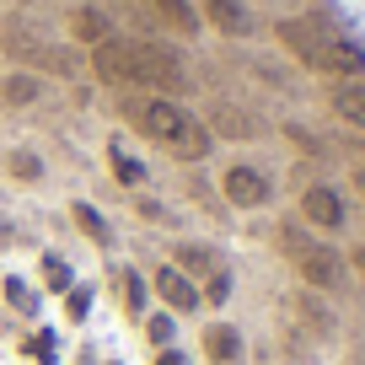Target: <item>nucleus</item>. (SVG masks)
<instances>
[{"label":"nucleus","mask_w":365,"mask_h":365,"mask_svg":"<svg viewBox=\"0 0 365 365\" xmlns=\"http://www.w3.org/2000/svg\"><path fill=\"white\" fill-rule=\"evenodd\" d=\"M156 365H188V354L182 349H156Z\"/></svg>","instance_id":"b1692460"},{"label":"nucleus","mask_w":365,"mask_h":365,"mask_svg":"<svg viewBox=\"0 0 365 365\" xmlns=\"http://www.w3.org/2000/svg\"><path fill=\"white\" fill-rule=\"evenodd\" d=\"M86 76L108 91H156L182 97L188 91V54L172 38H140V33H108L97 48H86Z\"/></svg>","instance_id":"f257e3e1"},{"label":"nucleus","mask_w":365,"mask_h":365,"mask_svg":"<svg viewBox=\"0 0 365 365\" xmlns=\"http://www.w3.org/2000/svg\"><path fill=\"white\" fill-rule=\"evenodd\" d=\"M70 215H76V226L86 231V237L97 242V247H108V242H113V226H108V220L86 205V199H70Z\"/></svg>","instance_id":"f3484780"},{"label":"nucleus","mask_w":365,"mask_h":365,"mask_svg":"<svg viewBox=\"0 0 365 365\" xmlns=\"http://www.w3.org/2000/svg\"><path fill=\"white\" fill-rule=\"evenodd\" d=\"M81 0H6V11H43V16H65Z\"/></svg>","instance_id":"412c9836"},{"label":"nucleus","mask_w":365,"mask_h":365,"mask_svg":"<svg viewBox=\"0 0 365 365\" xmlns=\"http://www.w3.org/2000/svg\"><path fill=\"white\" fill-rule=\"evenodd\" d=\"M301 215H307L317 231H339L349 210H344V194L333 188V182H312L307 194H301Z\"/></svg>","instance_id":"9b49d317"},{"label":"nucleus","mask_w":365,"mask_h":365,"mask_svg":"<svg viewBox=\"0 0 365 365\" xmlns=\"http://www.w3.org/2000/svg\"><path fill=\"white\" fill-rule=\"evenodd\" d=\"M113 365H118V360H113Z\"/></svg>","instance_id":"bb28decb"},{"label":"nucleus","mask_w":365,"mask_h":365,"mask_svg":"<svg viewBox=\"0 0 365 365\" xmlns=\"http://www.w3.org/2000/svg\"><path fill=\"white\" fill-rule=\"evenodd\" d=\"M172 333H178L172 312H150V317H145V344H150V349H172Z\"/></svg>","instance_id":"aec40b11"},{"label":"nucleus","mask_w":365,"mask_h":365,"mask_svg":"<svg viewBox=\"0 0 365 365\" xmlns=\"http://www.w3.org/2000/svg\"><path fill=\"white\" fill-rule=\"evenodd\" d=\"M360 188H365V172H360Z\"/></svg>","instance_id":"a878e982"},{"label":"nucleus","mask_w":365,"mask_h":365,"mask_svg":"<svg viewBox=\"0 0 365 365\" xmlns=\"http://www.w3.org/2000/svg\"><path fill=\"white\" fill-rule=\"evenodd\" d=\"M0 167L11 172L16 182H43V156L33 145H6L0 150Z\"/></svg>","instance_id":"2eb2a0df"},{"label":"nucleus","mask_w":365,"mask_h":365,"mask_svg":"<svg viewBox=\"0 0 365 365\" xmlns=\"http://www.w3.org/2000/svg\"><path fill=\"white\" fill-rule=\"evenodd\" d=\"M328 103H333V113H339L349 129H365V81H339Z\"/></svg>","instance_id":"4468645a"},{"label":"nucleus","mask_w":365,"mask_h":365,"mask_svg":"<svg viewBox=\"0 0 365 365\" xmlns=\"http://www.w3.org/2000/svg\"><path fill=\"white\" fill-rule=\"evenodd\" d=\"M354 269L365 274V242H360V247H354Z\"/></svg>","instance_id":"393cba45"},{"label":"nucleus","mask_w":365,"mask_h":365,"mask_svg":"<svg viewBox=\"0 0 365 365\" xmlns=\"http://www.w3.org/2000/svg\"><path fill=\"white\" fill-rule=\"evenodd\" d=\"M113 113L129 135H140L145 145H156L172 161H205L215 150V135L205 129V118L182 97H156V91H113Z\"/></svg>","instance_id":"7ed1b4c3"},{"label":"nucleus","mask_w":365,"mask_h":365,"mask_svg":"<svg viewBox=\"0 0 365 365\" xmlns=\"http://www.w3.org/2000/svg\"><path fill=\"white\" fill-rule=\"evenodd\" d=\"M0 65L11 70H33L48 76L59 86L86 76V48L65 33L59 16L43 11H0Z\"/></svg>","instance_id":"f03ea898"},{"label":"nucleus","mask_w":365,"mask_h":365,"mask_svg":"<svg viewBox=\"0 0 365 365\" xmlns=\"http://www.w3.org/2000/svg\"><path fill=\"white\" fill-rule=\"evenodd\" d=\"M38 269H43V285L54 290V296H70V290H76V269H70L59 252H43V263H38Z\"/></svg>","instance_id":"a211bd4d"},{"label":"nucleus","mask_w":365,"mask_h":365,"mask_svg":"<svg viewBox=\"0 0 365 365\" xmlns=\"http://www.w3.org/2000/svg\"><path fill=\"white\" fill-rule=\"evenodd\" d=\"M113 16L118 33H140V38H194L199 33V11L194 0H97Z\"/></svg>","instance_id":"39448f33"},{"label":"nucleus","mask_w":365,"mask_h":365,"mask_svg":"<svg viewBox=\"0 0 365 365\" xmlns=\"http://www.w3.org/2000/svg\"><path fill=\"white\" fill-rule=\"evenodd\" d=\"M108 172H113V178L124 182V188H140V182H145V167H140V161L129 156V150L118 145V140H108Z\"/></svg>","instance_id":"dca6fc26"},{"label":"nucleus","mask_w":365,"mask_h":365,"mask_svg":"<svg viewBox=\"0 0 365 365\" xmlns=\"http://www.w3.org/2000/svg\"><path fill=\"white\" fill-rule=\"evenodd\" d=\"M118 296H124V312L129 317H140V312H145V279H140V269H118Z\"/></svg>","instance_id":"6ab92c4d"},{"label":"nucleus","mask_w":365,"mask_h":365,"mask_svg":"<svg viewBox=\"0 0 365 365\" xmlns=\"http://www.w3.org/2000/svg\"><path fill=\"white\" fill-rule=\"evenodd\" d=\"M6 301H11L16 312H27V317L38 312V296L27 290V279H22V274H11V279H6Z\"/></svg>","instance_id":"4be33fe9"},{"label":"nucleus","mask_w":365,"mask_h":365,"mask_svg":"<svg viewBox=\"0 0 365 365\" xmlns=\"http://www.w3.org/2000/svg\"><path fill=\"white\" fill-rule=\"evenodd\" d=\"M150 290L167 301V312H199V307H205L199 285H194L182 269H172V263H156V274H150Z\"/></svg>","instance_id":"9d476101"},{"label":"nucleus","mask_w":365,"mask_h":365,"mask_svg":"<svg viewBox=\"0 0 365 365\" xmlns=\"http://www.w3.org/2000/svg\"><path fill=\"white\" fill-rule=\"evenodd\" d=\"M242 354H247V344H242V333L231 322H210L205 328V360L210 365H242Z\"/></svg>","instance_id":"ddd939ff"},{"label":"nucleus","mask_w":365,"mask_h":365,"mask_svg":"<svg viewBox=\"0 0 365 365\" xmlns=\"http://www.w3.org/2000/svg\"><path fill=\"white\" fill-rule=\"evenodd\" d=\"M86 301H91V296H86V290H81V285H76V290H70V296H65V307H70V317H76V322L86 317Z\"/></svg>","instance_id":"5701e85b"},{"label":"nucleus","mask_w":365,"mask_h":365,"mask_svg":"<svg viewBox=\"0 0 365 365\" xmlns=\"http://www.w3.org/2000/svg\"><path fill=\"white\" fill-rule=\"evenodd\" d=\"M279 247H285V258L296 263L301 285L322 290V296H333V290H344V279H349V263L339 258V252L328 247V242H312L301 226H279Z\"/></svg>","instance_id":"423d86ee"},{"label":"nucleus","mask_w":365,"mask_h":365,"mask_svg":"<svg viewBox=\"0 0 365 365\" xmlns=\"http://www.w3.org/2000/svg\"><path fill=\"white\" fill-rule=\"evenodd\" d=\"M220 194L237 210H263L274 199V182H269V172L252 167V161H231V167L220 172Z\"/></svg>","instance_id":"6e6552de"},{"label":"nucleus","mask_w":365,"mask_h":365,"mask_svg":"<svg viewBox=\"0 0 365 365\" xmlns=\"http://www.w3.org/2000/svg\"><path fill=\"white\" fill-rule=\"evenodd\" d=\"M274 33H279V43L307 70H322V76H339V81H360V70H365L360 43H349L328 16H285Z\"/></svg>","instance_id":"20e7f679"},{"label":"nucleus","mask_w":365,"mask_h":365,"mask_svg":"<svg viewBox=\"0 0 365 365\" xmlns=\"http://www.w3.org/2000/svg\"><path fill=\"white\" fill-rule=\"evenodd\" d=\"M199 27H215L220 38H252L258 33V16H252V0H194Z\"/></svg>","instance_id":"1a4fd4ad"},{"label":"nucleus","mask_w":365,"mask_h":365,"mask_svg":"<svg viewBox=\"0 0 365 365\" xmlns=\"http://www.w3.org/2000/svg\"><path fill=\"white\" fill-rule=\"evenodd\" d=\"M59 91H65L59 81L6 65V70H0V113H27V108H43V103H54Z\"/></svg>","instance_id":"0eeeda50"},{"label":"nucleus","mask_w":365,"mask_h":365,"mask_svg":"<svg viewBox=\"0 0 365 365\" xmlns=\"http://www.w3.org/2000/svg\"><path fill=\"white\" fill-rule=\"evenodd\" d=\"M172 269H182L194 285H205L210 274L226 269V258H220L215 247H205V242H178V247H172Z\"/></svg>","instance_id":"f8f14e48"}]
</instances>
